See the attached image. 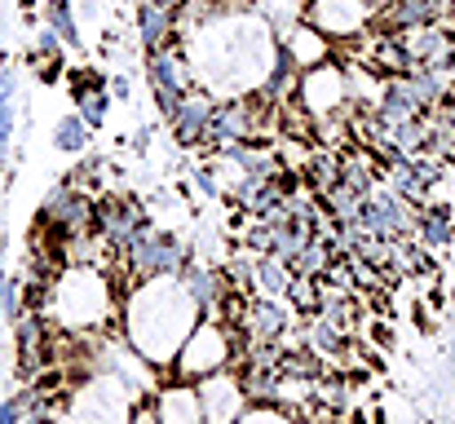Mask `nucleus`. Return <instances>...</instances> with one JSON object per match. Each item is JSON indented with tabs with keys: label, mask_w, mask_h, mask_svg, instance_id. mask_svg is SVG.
<instances>
[{
	"label": "nucleus",
	"mask_w": 455,
	"mask_h": 424,
	"mask_svg": "<svg viewBox=\"0 0 455 424\" xmlns=\"http://www.w3.org/2000/svg\"><path fill=\"white\" fill-rule=\"evenodd\" d=\"M84 141H89V124H84L80 116H62V120L53 124V146H58V150L80 155V150H84Z\"/></svg>",
	"instance_id": "nucleus-19"
},
{
	"label": "nucleus",
	"mask_w": 455,
	"mask_h": 424,
	"mask_svg": "<svg viewBox=\"0 0 455 424\" xmlns=\"http://www.w3.org/2000/svg\"><path fill=\"white\" fill-rule=\"evenodd\" d=\"M252 129H257L252 107H248V102H239V98H230V102L212 107V120H208V133H204V141H212V146L230 150V146H239V141L252 138Z\"/></svg>",
	"instance_id": "nucleus-11"
},
{
	"label": "nucleus",
	"mask_w": 455,
	"mask_h": 424,
	"mask_svg": "<svg viewBox=\"0 0 455 424\" xmlns=\"http://www.w3.org/2000/svg\"><path fill=\"white\" fill-rule=\"evenodd\" d=\"M199 318V300L186 292V283L177 275H151L129 292L124 305V340L133 345V354L142 363H172L181 340L190 336Z\"/></svg>",
	"instance_id": "nucleus-2"
},
{
	"label": "nucleus",
	"mask_w": 455,
	"mask_h": 424,
	"mask_svg": "<svg viewBox=\"0 0 455 424\" xmlns=\"http://www.w3.org/2000/svg\"><path fill=\"white\" fill-rule=\"evenodd\" d=\"M151 4H155V9H164V13H177L186 0H151Z\"/></svg>",
	"instance_id": "nucleus-28"
},
{
	"label": "nucleus",
	"mask_w": 455,
	"mask_h": 424,
	"mask_svg": "<svg viewBox=\"0 0 455 424\" xmlns=\"http://www.w3.org/2000/svg\"><path fill=\"white\" fill-rule=\"evenodd\" d=\"M212 98L208 93H186L181 98V107L168 116L172 120V133H177V141L181 146H199L204 141V133H208V120H212Z\"/></svg>",
	"instance_id": "nucleus-13"
},
{
	"label": "nucleus",
	"mask_w": 455,
	"mask_h": 424,
	"mask_svg": "<svg viewBox=\"0 0 455 424\" xmlns=\"http://www.w3.org/2000/svg\"><path fill=\"white\" fill-rule=\"evenodd\" d=\"M76 102H80V120H84L89 129H102V120H107V107H111V93H102V89H89V80H76Z\"/></svg>",
	"instance_id": "nucleus-17"
},
{
	"label": "nucleus",
	"mask_w": 455,
	"mask_h": 424,
	"mask_svg": "<svg viewBox=\"0 0 455 424\" xmlns=\"http://www.w3.org/2000/svg\"><path fill=\"white\" fill-rule=\"evenodd\" d=\"M129 424H159V420H155V412H133V420Z\"/></svg>",
	"instance_id": "nucleus-29"
},
{
	"label": "nucleus",
	"mask_w": 455,
	"mask_h": 424,
	"mask_svg": "<svg viewBox=\"0 0 455 424\" xmlns=\"http://www.w3.org/2000/svg\"><path fill=\"white\" fill-rule=\"evenodd\" d=\"M44 22H49V31H53L62 44H80V27H76L71 0H44Z\"/></svg>",
	"instance_id": "nucleus-18"
},
{
	"label": "nucleus",
	"mask_w": 455,
	"mask_h": 424,
	"mask_svg": "<svg viewBox=\"0 0 455 424\" xmlns=\"http://www.w3.org/2000/svg\"><path fill=\"white\" fill-rule=\"evenodd\" d=\"M181 53L190 62L195 84H204L208 98H243L252 89H266L270 67H275V31L261 13L243 9V4H221L217 13H208L199 27H190L181 36Z\"/></svg>",
	"instance_id": "nucleus-1"
},
{
	"label": "nucleus",
	"mask_w": 455,
	"mask_h": 424,
	"mask_svg": "<svg viewBox=\"0 0 455 424\" xmlns=\"http://www.w3.org/2000/svg\"><path fill=\"white\" fill-rule=\"evenodd\" d=\"M235 424H301L297 416H288V412H270V407H252V412H243Z\"/></svg>",
	"instance_id": "nucleus-22"
},
{
	"label": "nucleus",
	"mask_w": 455,
	"mask_h": 424,
	"mask_svg": "<svg viewBox=\"0 0 455 424\" xmlns=\"http://www.w3.org/2000/svg\"><path fill=\"white\" fill-rule=\"evenodd\" d=\"M147 80H151V93H155V102H159L164 116H172V111L181 107V98L195 89V76H190L186 53H181V49H168V44L151 53V71H147Z\"/></svg>",
	"instance_id": "nucleus-6"
},
{
	"label": "nucleus",
	"mask_w": 455,
	"mask_h": 424,
	"mask_svg": "<svg viewBox=\"0 0 455 424\" xmlns=\"http://www.w3.org/2000/svg\"><path fill=\"white\" fill-rule=\"evenodd\" d=\"M44 318H53L67 332H98L111 318V283L102 279L93 266H71L62 270L49 296H44Z\"/></svg>",
	"instance_id": "nucleus-3"
},
{
	"label": "nucleus",
	"mask_w": 455,
	"mask_h": 424,
	"mask_svg": "<svg viewBox=\"0 0 455 424\" xmlns=\"http://www.w3.org/2000/svg\"><path fill=\"white\" fill-rule=\"evenodd\" d=\"M129 252H133V266H138L142 279H151V275H177L186 266V248L172 244V239H164V235H155V230H142L129 244Z\"/></svg>",
	"instance_id": "nucleus-9"
},
{
	"label": "nucleus",
	"mask_w": 455,
	"mask_h": 424,
	"mask_svg": "<svg viewBox=\"0 0 455 424\" xmlns=\"http://www.w3.org/2000/svg\"><path fill=\"white\" fill-rule=\"evenodd\" d=\"M111 98H129V76H116L111 80Z\"/></svg>",
	"instance_id": "nucleus-27"
},
{
	"label": "nucleus",
	"mask_w": 455,
	"mask_h": 424,
	"mask_svg": "<svg viewBox=\"0 0 455 424\" xmlns=\"http://www.w3.org/2000/svg\"><path fill=\"white\" fill-rule=\"evenodd\" d=\"M155 420L159 424H208L204 420V407H199V394L186 389V385H172L155 398Z\"/></svg>",
	"instance_id": "nucleus-14"
},
{
	"label": "nucleus",
	"mask_w": 455,
	"mask_h": 424,
	"mask_svg": "<svg viewBox=\"0 0 455 424\" xmlns=\"http://www.w3.org/2000/svg\"><path fill=\"white\" fill-rule=\"evenodd\" d=\"M455 0H389L376 18L389 27V31H411V27H429V22H443L451 13Z\"/></svg>",
	"instance_id": "nucleus-12"
},
{
	"label": "nucleus",
	"mask_w": 455,
	"mask_h": 424,
	"mask_svg": "<svg viewBox=\"0 0 455 424\" xmlns=\"http://www.w3.org/2000/svg\"><path fill=\"white\" fill-rule=\"evenodd\" d=\"M252 318H257V336H261V340L283 332V309H279V305H257Z\"/></svg>",
	"instance_id": "nucleus-21"
},
{
	"label": "nucleus",
	"mask_w": 455,
	"mask_h": 424,
	"mask_svg": "<svg viewBox=\"0 0 455 424\" xmlns=\"http://www.w3.org/2000/svg\"><path fill=\"white\" fill-rule=\"evenodd\" d=\"M133 420V389L107 372H93V380L71 398L62 424H129Z\"/></svg>",
	"instance_id": "nucleus-4"
},
{
	"label": "nucleus",
	"mask_w": 455,
	"mask_h": 424,
	"mask_svg": "<svg viewBox=\"0 0 455 424\" xmlns=\"http://www.w3.org/2000/svg\"><path fill=\"white\" fill-rule=\"evenodd\" d=\"M9 141H13V98H0V164L9 159Z\"/></svg>",
	"instance_id": "nucleus-23"
},
{
	"label": "nucleus",
	"mask_w": 455,
	"mask_h": 424,
	"mask_svg": "<svg viewBox=\"0 0 455 424\" xmlns=\"http://www.w3.org/2000/svg\"><path fill=\"white\" fill-rule=\"evenodd\" d=\"M195 394H199V407H204V420L208 424H235L243 416V385L230 372L204 376Z\"/></svg>",
	"instance_id": "nucleus-8"
},
{
	"label": "nucleus",
	"mask_w": 455,
	"mask_h": 424,
	"mask_svg": "<svg viewBox=\"0 0 455 424\" xmlns=\"http://www.w3.org/2000/svg\"><path fill=\"white\" fill-rule=\"evenodd\" d=\"M138 31H142V44L155 53V49L168 44V36L177 31V22H172V13L155 9L151 0H142V4H138Z\"/></svg>",
	"instance_id": "nucleus-15"
},
{
	"label": "nucleus",
	"mask_w": 455,
	"mask_h": 424,
	"mask_svg": "<svg viewBox=\"0 0 455 424\" xmlns=\"http://www.w3.org/2000/svg\"><path fill=\"white\" fill-rule=\"evenodd\" d=\"M177 372L181 376H212V372H221L226 363H230V340H226V332L217 327V323H199V327H190V336L181 340V349H177Z\"/></svg>",
	"instance_id": "nucleus-5"
},
{
	"label": "nucleus",
	"mask_w": 455,
	"mask_h": 424,
	"mask_svg": "<svg viewBox=\"0 0 455 424\" xmlns=\"http://www.w3.org/2000/svg\"><path fill=\"white\" fill-rule=\"evenodd\" d=\"M18 416H22V398H13V403L0 407V424H18Z\"/></svg>",
	"instance_id": "nucleus-26"
},
{
	"label": "nucleus",
	"mask_w": 455,
	"mask_h": 424,
	"mask_svg": "<svg viewBox=\"0 0 455 424\" xmlns=\"http://www.w3.org/2000/svg\"><path fill=\"white\" fill-rule=\"evenodd\" d=\"M451 358H455V349H451Z\"/></svg>",
	"instance_id": "nucleus-30"
},
{
	"label": "nucleus",
	"mask_w": 455,
	"mask_h": 424,
	"mask_svg": "<svg viewBox=\"0 0 455 424\" xmlns=\"http://www.w3.org/2000/svg\"><path fill=\"white\" fill-rule=\"evenodd\" d=\"M261 279H266V287H270V292H283V287H288L279 266H261Z\"/></svg>",
	"instance_id": "nucleus-25"
},
{
	"label": "nucleus",
	"mask_w": 455,
	"mask_h": 424,
	"mask_svg": "<svg viewBox=\"0 0 455 424\" xmlns=\"http://www.w3.org/2000/svg\"><path fill=\"white\" fill-rule=\"evenodd\" d=\"M181 283H186V292L199 300V309H208V305H212V296H217V279H212L208 270H190Z\"/></svg>",
	"instance_id": "nucleus-20"
},
{
	"label": "nucleus",
	"mask_w": 455,
	"mask_h": 424,
	"mask_svg": "<svg viewBox=\"0 0 455 424\" xmlns=\"http://www.w3.org/2000/svg\"><path fill=\"white\" fill-rule=\"evenodd\" d=\"M425 235H429V244H438V248H443V244L451 239V226L434 212V217H425Z\"/></svg>",
	"instance_id": "nucleus-24"
},
{
	"label": "nucleus",
	"mask_w": 455,
	"mask_h": 424,
	"mask_svg": "<svg viewBox=\"0 0 455 424\" xmlns=\"http://www.w3.org/2000/svg\"><path fill=\"white\" fill-rule=\"evenodd\" d=\"M283 49L292 53V62H297L301 71H309V67H318V62L327 58V44L318 40V31H314V27H301V31H292Z\"/></svg>",
	"instance_id": "nucleus-16"
},
{
	"label": "nucleus",
	"mask_w": 455,
	"mask_h": 424,
	"mask_svg": "<svg viewBox=\"0 0 455 424\" xmlns=\"http://www.w3.org/2000/svg\"><path fill=\"white\" fill-rule=\"evenodd\" d=\"M371 18H376L371 0H309L305 9V22L318 36H358Z\"/></svg>",
	"instance_id": "nucleus-7"
},
{
	"label": "nucleus",
	"mask_w": 455,
	"mask_h": 424,
	"mask_svg": "<svg viewBox=\"0 0 455 424\" xmlns=\"http://www.w3.org/2000/svg\"><path fill=\"white\" fill-rule=\"evenodd\" d=\"M297 89H301L305 107H309L314 116H331V111L345 107V76H340L331 62H318V67L301 71Z\"/></svg>",
	"instance_id": "nucleus-10"
}]
</instances>
